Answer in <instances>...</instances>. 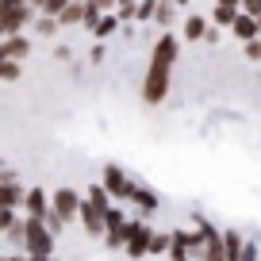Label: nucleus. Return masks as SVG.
Here are the masks:
<instances>
[{
	"label": "nucleus",
	"mask_w": 261,
	"mask_h": 261,
	"mask_svg": "<svg viewBox=\"0 0 261 261\" xmlns=\"http://www.w3.org/2000/svg\"><path fill=\"white\" fill-rule=\"evenodd\" d=\"M177 54H180V39H177L173 31H162V35L154 39V50H150V65H146V77H142V100H146L150 108L165 104V96H169Z\"/></svg>",
	"instance_id": "1"
},
{
	"label": "nucleus",
	"mask_w": 261,
	"mask_h": 261,
	"mask_svg": "<svg viewBox=\"0 0 261 261\" xmlns=\"http://www.w3.org/2000/svg\"><path fill=\"white\" fill-rule=\"evenodd\" d=\"M23 253L27 257H50L54 253V230L46 219H23Z\"/></svg>",
	"instance_id": "2"
},
{
	"label": "nucleus",
	"mask_w": 261,
	"mask_h": 261,
	"mask_svg": "<svg viewBox=\"0 0 261 261\" xmlns=\"http://www.w3.org/2000/svg\"><path fill=\"white\" fill-rule=\"evenodd\" d=\"M150 238H154V230L146 227V223L142 219H130L127 227H123V253H127V257H146L150 253Z\"/></svg>",
	"instance_id": "3"
},
{
	"label": "nucleus",
	"mask_w": 261,
	"mask_h": 261,
	"mask_svg": "<svg viewBox=\"0 0 261 261\" xmlns=\"http://www.w3.org/2000/svg\"><path fill=\"white\" fill-rule=\"evenodd\" d=\"M81 204H85V196L77 192V188H58V192H50V212L58 215L62 223H73L77 215H81Z\"/></svg>",
	"instance_id": "4"
},
{
	"label": "nucleus",
	"mask_w": 261,
	"mask_h": 261,
	"mask_svg": "<svg viewBox=\"0 0 261 261\" xmlns=\"http://www.w3.org/2000/svg\"><path fill=\"white\" fill-rule=\"evenodd\" d=\"M100 185L108 188V196H112V200H130V192H135V180H130L127 173H123V165H115V162L104 165Z\"/></svg>",
	"instance_id": "5"
},
{
	"label": "nucleus",
	"mask_w": 261,
	"mask_h": 261,
	"mask_svg": "<svg viewBox=\"0 0 261 261\" xmlns=\"http://www.w3.org/2000/svg\"><path fill=\"white\" fill-rule=\"evenodd\" d=\"M35 16H39V12H35L31 4H16V8H8L4 16H0V39H8V35H23V27L35 23Z\"/></svg>",
	"instance_id": "6"
},
{
	"label": "nucleus",
	"mask_w": 261,
	"mask_h": 261,
	"mask_svg": "<svg viewBox=\"0 0 261 261\" xmlns=\"http://www.w3.org/2000/svg\"><path fill=\"white\" fill-rule=\"evenodd\" d=\"M23 212H27V219H46V215H50V192H42V185L27 188Z\"/></svg>",
	"instance_id": "7"
},
{
	"label": "nucleus",
	"mask_w": 261,
	"mask_h": 261,
	"mask_svg": "<svg viewBox=\"0 0 261 261\" xmlns=\"http://www.w3.org/2000/svg\"><path fill=\"white\" fill-rule=\"evenodd\" d=\"M230 35H234L238 42H253V39H261V23H257V16H246V12H238V19L230 23Z\"/></svg>",
	"instance_id": "8"
},
{
	"label": "nucleus",
	"mask_w": 261,
	"mask_h": 261,
	"mask_svg": "<svg viewBox=\"0 0 261 261\" xmlns=\"http://www.w3.org/2000/svg\"><path fill=\"white\" fill-rule=\"evenodd\" d=\"M173 242H169V253L165 257L169 261H188L192 257V230H169Z\"/></svg>",
	"instance_id": "9"
},
{
	"label": "nucleus",
	"mask_w": 261,
	"mask_h": 261,
	"mask_svg": "<svg viewBox=\"0 0 261 261\" xmlns=\"http://www.w3.org/2000/svg\"><path fill=\"white\" fill-rule=\"evenodd\" d=\"M81 227H85V234L89 238H104V212H96L92 204H81Z\"/></svg>",
	"instance_id": "10"
},
{
	"label": "nucleus",
	"mask_w": 261,
	"mask_h": 261,
	"mask_svg": "<svg viewBox=\"0 0 261 261\" xmlns=\"http://www.w3.org/2000/svg\"><path fill=\"white\" fill-rule=\"evenodd\" d=\"M0 46L8 54V62H23V58L31 54V39H27V35H8V39H0Z\"/></svg>",
	"instance_id": "11"
},
{
	"label": "nucleus",
	"mask_w": 261,
	"mask_h": 261,
	"mask_svg": "<svg viewBox=\"0 0 261 261\" xmlns=\"http://www.w3.org/2000/svg\"><path fill=\"white\" fill-rule=\"evenodd\" d=\"M23 196H27L23 185H0V212H19Z\"/></svg>",
	"instance_id": "12"
},
{
	"label": "nucleus",
	"mask_w": 261,
	"mask_h": 261,
	"mask_svg": "<svg viewBox=\"0 0 261 261\" xmlns=\"http://www.w3.org/2000/svg\"><path fill=\"white\" fill-rule=\"evenodd\" d=\"M196 261H227V246H223V230L219 234H212L204 242V250H200V257Z\"/></svg>",
	"instance_id": "13"
},
{
	"label": "nucleus",
	"mask_w": 261,
	"mask_h": 261,
	"mask_svg": "<svg viewBox=\"0 0 261 261\" xmlns=\"http://www.w3.org/2000/svg\"><path fill=\"white\" fill-rule=\"evenodd\" d=\"M130 204L139 207L142 215H154L158 212V196L150 192V188H142V185H135V192H130Z\"/></svg>",
	"instance_id": "14"
},
{
	"label": "nucleus",
	"mask_w": 261,
	"mask_h": 261,
	"mask_svg": "<svg viewBox=\"0 0 261 261\" xmlns=\"http://www.w3.org/2000/svg\"><path fill=\"white\" fill-rule=\"evenodd\" d=\"M85 204H92L96 212H108V207H115V204H112V196H108V188L100 185V180H92V185H89V192H85Z\"/></svg>",
	"instance_id": "15"
},
{
	"label": "nucleus",
	"mask_w": 261,
	"mask_h": 261,
	"mask_svg": "<svg viewBox=\"0 0 261 261\" xmlns=\"http://www.w3.org/2000/svg\"><path fill=\"white\" fill-rule=\"evenodd\" d=\"M223 246H227V261H238L242 250H246V238L238 234L234 227H227V230H223Z\"/></svg>",
	"instance_id": "16"
},
{
	"label": "nucleus",
	"mask_w": 261,
	"mask_h": 261,
	"mask_svg": "<svg viewBox=\"0 0 261 261\" xmlns=\"http://www.w3.org/2000/svg\"><path fill=\"white\" fill-rule=\"evenodd\" d=\"M238 12H242L238 4H215V12H212V23H215V27H227V31H230V23L238 19Z\"/></svg>",
	"instance_id": "17"
},
{
	"label": "nucleus",
	"mask_w": 261,
	"mask_h": 261,
	"mask_svg": "<svg viewBox=\"0 0 261 261\" xmlns=\"http://www.w3.org/2000/svg\"><path fill=\"white\" fill-rule=\"evenodd\" d=\"M81 19H85V4H81V0H69L65 12L58 16V23H62V27H81Z\"/></svg>",
	"instance_id": "18"
},
{
	"label": "nucleus",
	"mask_w": 261,
	"mask_h": 261,
	"mask_svg": "<svg viewBox=\"0 0 261 261\" xmlns=\"http://www.w3.org/2000/svg\"><path fill=\"white\" fill-rule=\"evenodd\" d=\"M31 27H35V31L42 35V39H54V35L62 31V23H58L54 16H42V12H39V16H35V23H31Z\"/></svg>",
	"instance_id": "19"
},
{
	"label": "nucleus",
	"mask_w": 261,
	"mask_h": 261,
	"mask_svg": "<svg viewBox=\"0 0 261 261\" xmlns=\"http://www.w3.org/2000/svg\"><path fill=\"white\" fill-rule=\"evenodd\" d=\"M154 19H158V27H173V23H177V0H162Z\"/></svg>",
	"instance_id": "20"
},
{
	"label": "nucleus",
	"mask_w": 261,
	"mask_h": 261,
	"mask_svg": "<svg viewBox=\"0 0 261 261\" xmlns=\"http://www.w3.org/2000/svg\"><path fill=\"white\" fill-rule=\"evenodd\" d=\"M204 35H207V23H204V16H188V19H185V39L200 42Z\"/></svg>",
	"instance_id": "21"
},
{
	"label": "nucleus",
	"mask_w": 261,
	"mask_h": 261,
	"mask_svg": "<svg viewBox=\"0 0 261 261\" xmlns=\"http://www.w3.org/2000/svg\"><path fill=\"white\" fill-rule=\"evenodd\" d=\"M115 31H119V16H115V12H108V16L96 23V31H92V35H96V39H112Z\"/></svg>",
	"instance_id": "22"
},
{
	"label": "nucleus",
	"mask_w": 261,
	"mask_h": 261,
	"mask_svg": "<svg viewBox=\"0 0 261 261\" xmlns=\"http://www.w3.org/2000/svg\"><path fill=\"white\" fill-rule=\"evenodd\" d=\"M158 4H162V0H139V8H135V19H142V23H150V19L158 16Z\"/></svg>",
	"instance_id": "23"
},
{
	"label": "nucleus",
	"mask_w": 261,
	"mask_h": 261,
	"mask_svg": "<svg viewBox=\"0 0 261 261\" xmlns=\"http://www.w3.org/2000/svg\"><path fill=\"white\" fill-rule=\"evenodd\" d=\"M104 19V12L92 4V0H85V19H81V27H89V31H96V23Z\"/></svg>",
	"instance_id": "24"
},
{
	"label": "nucleus",
	"mask_w": 261,
	"mask_h": 261,
	"mask_svg": "<svg viewBox=\"0 0 261 261\" xmlns=\"http://www.w3.org/2000/svg\"><path fill=\"white\" fill-rule=\"evenodd\" d=\"M169 242H173L169 230H154V238H150V253H169Z\"/></svg>",
	"instance_id": "25"
},
{
	"label": "nucleus",
	"mask_w": 261,
	"mask_h": 261,
	"mask_svg": "<svg viewBox=\"0 0 261 261\" xmlns=\"http://www.w3.org/2000/svg\"><path fill=\"white\" fill-rule=\"evenodd\" d=\"M19 77V62H4L0 65V81H16Z\"/></svg>",
	"instance_id": "26"
},
{
	"label": "nucleus",
	"mask_w": 261,
	"mask_h": 261,
	"mask_svg": "<svg viewBox=\"0 0 261 261\" xmlns=\"http://www.w3.org/2000/svg\"><path fill=\"white\" fill-rule=\"evenodd\" d=\"M4 238H12V242H19V246H23V219H16V223H12Z\"/></svg>",
	"instance_id": "27"
},
{
	"label": "nucleus",
	"mask_w": 261,
	"mask_h": 261,
	"mask_svg": "<svg viewBox=\"0 0 261 261\" xmlns=\"http://www.w3.org/2000/svg\"><path fill=\"white\" fill-rule=\"evenodd\" d=\"M246 58H250V62H261V39L246 42Z\"/></svg>",
	"instance_id": "28"
},
{
	"label": "nucleus",
	"mask_w": 261,
	"mask_h": 261,
	"mask_svg": "<svg viewBox=\"0 0 261 261\" xmlns=\"http://www.w3.org/2000/svg\"><path fill=\"white\" fill-rule=\"evenodd\" d=\"M242 12H246V16H257V19H261V0H242Z\"/></svg>",
	"instance_id": "29"
},
{
	"label": "nucleus",
	"mask_w": 261,
	"mask_h": 261,
	"mask_svg": "<svg viewBox=\"0 0 261 261\" xmlns=\"http://www.w3.org/2000/svg\"><path fill=\"white\" fill-rule=\"evenodd\" d=\"M12 223H16V212H0V234H8Z\"/></svg>",
	"instance_id": "30"
},
{
	"label": "nucleus",
	"mask_w": 261,
	"mask_h": 261,
	"mask_svg": "<svg viewBox=\"0 0 261 261\" xmlns=\"http://www.w3.org/2000/svg\"><path fill=\"white\" fill-rule=\"evenodd\" d=\"M0 185H19L16 169H8V165H4V169H0Z\"/></svg>",
	"instance_id": "31"
},
{
	"label": "nucleus",
	"mask_w": 261,
	"mask_h": 261,
	"mask_svg": "<svg viewBox=\"0 0 261 261\" xmlns=\"http://www.w3.org/2000/svg\"><path fill=\"white\" fill-rule=\"evenodd\" d=\"M238 261H257V242H246V250H242Z\"/></svg>",
	"instance_id": "32"
},
{
	"label": "nucleus",
	"mask_w": 261,
	"mask_h": 261,
	"mask_svg": "<svg viewBox=\"0 0 261 261\" xmlns=\"http://www.w3.org/2000/svg\"><path fill=\"white\" fill-rule=\"evenodd\" d=\"M92 4H96V8L104 12V16H108V12H115V8H119V0H92Z\"/></svg>",
	"instance_id": "33"
},
{
	"label": "nucleus",
	"mask_w": 261,
	"mask_h": 261,
	"mask_svg": "<svg viewBox=\"0 0 261 261\" xmlns=\"http://www.w3.org/2000/svg\"><path fill=\"white\" fill-rule=\"evenodd\" d=\"M46 227H50V230H54V234H58V230H62V227H65V223H62V219H58V215H54V212H50V215H46Z\"/></svg>",
	"instance_id": "34"
},
{
	"label": "nucleus",
	"mask_w": 261,
	"mask_h": 261,
	"mask_svg": "<svg viewBox=\"0 0 261 261\" xmlns=\"http://www.w3.org/2000/svg\"><path fill=\"white\" fill-rule=\"evenodd\" d=\"M119 8H139V0H119Z\"/></svg>",
	"instance_id": "35"
},
{
	"label": "nucleus",
	"mask_w": 261,
	"mask_h": 261,
	"mask_svg": "<svg viewBox=\"0 0 261 261\" xmlns=\"http://www.w3.org/2000/svg\"><path fill=\"white\" fill-rule=\"evenodd\" d=\"M215 4H238V8H242V0H215Z\"/></svg>",
	"instance_id": "36"
},
{
	"label": "nucleus",
	"mask_w": 261,
	"mask_h": 261,
	"mask_svg": "<svg viewBox=\"0 0 261 261\" xmlns=\"http://www.w3.org/2000/svg\"><path fill=\"white\" fill-rule=\"evenodd\" d=\"M4 62H8V54H4V46H0V65H4Z\"/></svg>",
	"instance_id": "37"
},
{
	"label": "nucleus",
	"mask_w": 261,
	"mask_h": 261,
	"mask_svg": "<svg viewBox=\"0 0 261 261\" xmlns=\"http://www.w3.org/2000/svg\"><path fill=\"white\" fill-rule=\"evenodd\" d=\"M27 261H50V257H27Z\"/></svg>",
	"instance_id": "38"
},
{
	"label": "nucleus",
	"mask_w": 261,
	"mask_h": 261,
	"mask_svg": "<svg viewBox=\"0 0 261 261\" xmlns=\"http://www.w3.org/2000/svg\"><path fill=\"white\" fill-rule=\"evenodd\" d=\"M4 165H8V162H4V158H0V169H4Z\"/></svg>",
	"instance_id": "39"
},
{
	"label": "nucleus",
	"mask_w": 261,
	"mask_h": 261,
	"mask_svg": "<svg viewBox=\"0 0 261 261\" xmlns=\"http://www.w3.org/2000/svg\"><path fill=\"white\" fill-rule=\"evenodd\" d=\"M0 261H8V253H4V257H0Z\"/></svg>",
	"instance_id": "40"
},
{
	"label": "nucleus",
	"mask_w": 261,
	"mask_h": 261,
	"mask_svg": "<svg viewBox=\"0 0 261 261\" xmlns=\"http://www.w3.org/2000/svg\"><path fill=\"white\" fill-rule=\"evenodd\" d=\"M177 4H188V0H177Z\"/></svg>",
	"instance_id": "41"
},
{
	"label": "nucleus",
	"mask_w": 261,
	"mask_h": 261,
	"mask_svg": "<svg viewBox=\"0 0 261 261\" xmlns=\"http://www.w3.org/2000/svg\"><path fill=\"white\" fill-rule=\"evenodd\" d=\"M81 4H85V0H81Z\"/></svg>",
	"instance_id": "42"
}]
</instances>
